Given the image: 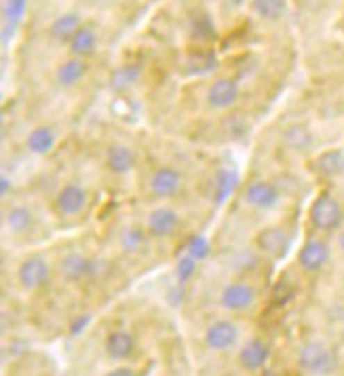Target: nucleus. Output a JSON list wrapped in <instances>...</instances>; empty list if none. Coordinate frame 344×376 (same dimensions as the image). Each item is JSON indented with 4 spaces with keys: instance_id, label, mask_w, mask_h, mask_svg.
Returning a JSON list of instances; mask_svg holds the SVG:
<instances>
[{
    "instance_id": "72a5a7b5",
    "label": "nucleus",
    "mask_w": 344,
    "mask_h": 376,
    "mask_svg": "<svg viewBox=\"0 0 344 376\" xmlns=\"http://www.w3.org/2000/svg\"><path fill=\"white\" fill-rule=\"evenodd\" d=\"M231 3H233V5H243L245 0H231Z\"/></svg>"
},
{
    "instance_id": "aec40b11",
    "label": "nucleus",
    "mask_w": 344,
    "mask_h": 376,
    "mask_svg": "<svg viewBox=\"0 0 344 376\" xmlns=\"http://www.w3.org/2000/svg\"><path fill=\"white\" fill-rule=\"evenodd\" d=\"M81 28V17L76 15V13H66V15H62V17H57L55 22H53V26H51V34L57 38V40H70L74 34H76V30Z\"/></svg>"
},
{
    "instance_id": "f8f14e48",
    "label": "nucleus",
    "mask_w": 344,
    "mask_h": 376,
    "mask_svg": "<svg viewBox=\"0 0 344 376\" xmlns=\"http://www.w3.org/2000/svg\"><path fill=\"white\" fill-rule=\"evenodd\" d=\"M313 172L321 178H338L344 174V150L329 148L313 161Z\"/></svg>"
},
{
    "instance_id": "4468645a",
    "label": "nucleus",
    "mask_w": 344,
    "mask_h": 376,
    "mask_svg": "<svg viewBox=\"0 0 344 376\" xmlns=\"http://www.w3.org/2000/svg\"><path fill=\"white\" fill-rule=\"evenodd\" d=\"M245 201L258 209H272L279 203V190L268 182H252L245 188Z\"/></svg>"
},
{
    "instance_id": "423d86ee",
    "label": "nucleus",
    "mask_w": 344,
    "mask_h": 376,
    "mask_svg": "<svg viewBox=\"0 0 344 376\" xmlns=\"http://www.w3.org/2000/svg\"><path fill=\"white\" fill-rule=\"evenodd\" d=\"M256 245L272 258H283L290 250V235L283 227H266L258 233Z\"/></svg>"
},
{
    "instance_id": "c756f323",
    "label": "nucleus",
    "mask_w": 344,
    "mask_h": 376,
    "mask_svg": "<svg viewBox=\"0 0 344 376\" xmlns=\"http://www.w3.org/2000/svg\"><path fill=\"white\" fill-rule=\"evenodd\" d=\"M188 252H190V256H193V258L201 260V258H205V256H207L209 245H207V241H205L203 237H195V239L190 241V245H188Z\"/></svg>"
},
{
    "instance_id": "6e6552de",
    "label": "nucleus",
    "mask_w": 344,
    "mask_h": 376,
    "mask_svg": "<svg viewBox=\"0 0 344 376\" xmlns=\"http://www.w3.org/2000/svg\"><path fill=\"white\" fill-rule=\"evenodd\" d=\"M239 338V328L233 324V321H215L211 324L205 332V343L209 349L213 351H224V349H231Z\"/></svg>"
},
{
    "instance_id": "9b49d317",
    "label": "nucleus",
    "mask_w": 344,
    "mask_h": 376,
    "mask_svg": "<svg viewBox=\"0 0 344 376\" xmlns=\"http://www.w3.org/2000/svg\"><path fill=\"white\" fill-rule=\"evenodd\" d=\"M49 273H51V268H49L47 260H42L38 256L28 258L19 266V284L24 290H36L49 279Z\"/></svg>"
},
{
    "instance_id": "cd10ccee",
    "label": "nucleus",
    "mask_w": 344,
    "mask_h": 376,
    "mask_svg": "<svg viewBox=\"0 0 344 376\" xmlns=\"http://www.w3.org/2000/svg\"><path fill=\"white\" fill-rule=\"evenodd\" d=\"M235 188V176L231 172H222L220 178H218V184H215V190H218V201H224L228 195L233 193Z\"/></svg>"
},
{
    "instance_id": "a878e982",
    "label": "nucleus",
    "mask_w": 344,
    "mask_h": 376,
    "mask_svg": "<svg viewBox=\"0 0 344 376\" xmlns=\"http://www.w3.org/2000/svg\"><path fill=\"white\" fill-rule=\"evenodd\" d=\"M138 76H140V68L138 66H123V68H119L117 72L112 74V87L117 89V91H121V89L129 87L131 83H136Z\"/></svg>"
},
{
    "instance_id": "7ed1b4c3",
    "label": "nucleus",
    "mask_w": 344,
    "mask_h": 376,
    "mask_svg": "<svg viewBox=\"0 0 344 376\" xmlns=\"http://www.w3.org/2000/svg\"><path fill=\"white\" fill-rule=\"evenodd\" d=\"M220 302L228 311H245L256 302V290L245 281L228 284L220 294Z\"/></svg>"
},
{
    "instance_id": "f03ea898",
    "label": "nucleus",
    "mask_w": 344,
    "mask_h": 376,
    "mask_svg": "<svg viewBox=\"0 0 344 376\" xmlns=\"http://www.w3.org/2000/svg\"><path fill=\"white\" fill-rule=\"evenodd\" d=\"M298 368L306 374H329L334 370V357L321 343H306L298 353Z\"/></svg>"
},
{
    "instance_id": "2eb2a0df",
    "label": "nucleus",
    "mask_w": 344,
    "mask_h": 376,
    "mask_svg": "<svg viewBox=\"0 0 344 376\" xmlns=\"http://www.w3.org/2000/svg\"><path fill=\"white\" fill-rule=\"evenodd\" d=\"M106 351L112 359H127L133 355L136 351V338L131 332L127 330H114L108 338H106Z\"/></svg>"
},
{
    "instance_id": "2f4dec72",
    "label": "nucleus",
    "mask_w": 344,
    "mask_h": 376,
    "mask_svg": "<svg viewBox=\"0 0 344 376\" xmlns=\"http://www.w3.org/2000/svg\"><path fill=\"white\" fill-rule=\"evenodd\" d=\"M112 374H133V370L131 368H117Z\"/></svg>"
},
{
    "instance_id": "39448f33",
    "label": "nucleus",
    "mask_w": 344,
    "mask_h": 376,
    "mask_svg": "<svg viewBox=\"0 0 344 376\" xmlns=\"http://www.w3.org/2000/svg\"><path fill=\"white\" fill-rule=\"evenodd\" d=\"M148 186L156 199H171V197H176L182 188V176L174 167H158L150 176Z\"/></svg>"
},
{
    "instance_id": "b1692460",
    "label": "nucleus",
    "mask_w": 344,
    "mask_h": 376,
    "mask_svg": "<svg viewBox=\"0 0 344 376\" xmlns=\"http://www.w3.org/2000/svg\"><path fill=\"white\" fill-rule=\"evenodd\" d=\"M254 11L262 19H281L288 11L285 0H254Z\"/></svg>"
},
{
    "instance_id": "6ab92c4d",
    "label": "nucleus",
    "mask_w": 344,
    "mask_h": 376,
    "mask_svg": "<svg viewBox=\"0 0 344 376\" xmlns=\"http://www.w3.org/2000/svg\"><path fill=\"white\" fill-rule=\"evenodd\" d=\"M85 72H87V66L83 60H68L57 68V83L62 87H72L85 76Z\"/></svg>"
},
{
    "instance_id": "7c9ffc66",
    "label": "nucleus",
    "mask_w": 344,
    "mask_h": 376,
    "mask_svg": "<svg viewBox=\"0 0 344 376\" xmlns=\"http://www.w3.org/2000/svg\"><path fill=\"white\" fill-rule=\"evenodd\" d=\"M9 186H11L9 178H7V176H3V180H0V190H3V195H7V193H9Z\"/></svg>"
},
{
    "instance_id": "dca6fc26",
    "label": "nucleus",
    "mask_w": 344,
    "mask_h": 376,
    "mask_svg": "<svg viewBox=\"0 0 344 376\" xmlns=\"http://www.w3.org/2000/svg\"><path fill=\"white\" fill-rule=\"evenodd\" d=\"M106 163H108V167H110L114 174L123 176V174H127V172L133 170L136 156H133L131 148H127V146H123V144H112V146L108 148V152H106Z\"/></svg>"
},
{
    "instance_id": "412c9836",
    "label": "nucleus",
    "mask_w": 344,
    "mask_h": 376,
    "mask_svg": "<svg viewBox=\"0 0 344 376\" xmlns=\"http://www.w3.org/2000/svg\"><path fill=\"white\" fill-rule=\"evenodd\" d=\"M5 222H7V227L13 233H24V231H28L34 224V213L28 207H24V205H15V207H11L7 211Z\"/></svg>"
},
{
    "instance_id": "f257e3e1",
    "label": "nucleus",
    "mask_w": 344,
    "mask_h": 376,
    "mask_svg": "<svg viewBox=\"0 0 344 376\" xmlns=\"http://www.w3.org/2000/svg\"><path fill=\"white\" fill-rule=\"evenodd\" d=\"M309 218L317 231H334L342 222V207L329 193H321L311 205Z\"/></svg>"
},
{
    "instance_id": "4be33fe9",
    "label": "nucleus",
    "mask_w": 344,
    "mask_h": 376,
    "mask_svg": "<svg viewBox=\"0 0 344 376\" xmlns=\"http://www.w3.org/2000/svg\"><path fill=\"white\" fill-rule=\"evenodd\" d=\"M70 49H72L74 56H79V58L91 56L93 49H95V32H93L91 28L81 26V28L76 30V34L70 38Z\"/></svg>"
},
{
    "instance_id": "ddd939ff",
    "label": "nucleus",
    "mask_w": 344,
    "mask_h": 376,
    "mask_svg": "<svg viewBox=\"0 0 344 376\" xmlns=\"http://www.w3.org/2000/svg\"><path fill=\"white\" fill-rule=\"evenodd\" d=\"M60 271H62V277H64L66 281L76 284V281L93 275V260L85 258V256L79 254V252H72V254H68V256L62 260V268H60Z\"/></svg>"
},
{
    "instance_id": "bb28decb",
    "label": "nucleus",
    "mask_w": 344,
    "mask_h": 376,
    "mask_svg": "<svg viewBox=\"0 0 344 376\" xmlns=\"http://www.w3.org/2000/svg\"><path fill=\"white\" fill-rule=\"evenodd\" d=\"M144 241H146V235H144L140 229H127V231L121 235V245H123V250L129 252V254L142 250Z\"/></svg>"
},
{
    "instance_id": "c85d7f7f",
    "label": "nucleus",
    "mask_w": 344,
    "mask_h": 376,
    "mask_svg": "<svg viewBox=\"0 0 344 376\" xmlns=\"http://www.w3.org/2000/svg\"><path fill=\"white\" fill-rule=\"evenodd\" d=\"M195 260H197V258H193L190 254L180 260V264H178V279H180L182 284H186V281L195 275Z\"/></svg>"
},
{
    "instance_id": "393cba45",
    "label": "nucleus",
    "mask_w": 344,
    "mask_h": 376,
    "mask_svg": "<svg viewBox=\"0 0 344 376\" xmlns=\"http://www.w3.org/2000/svg\"><path fill=\"white\" fill-rule=\"evenodd\" d=\"M26 5H28V0H7V5H5V40H9L11 30H15L22 15L26 13Z\"/></svg>"
},
{
    "instance_id": "5701e85b",
    "label": "nucleus",
    "mask_w": 344,
    "mask_h": 376,
    "mask_svg": "<svg viewBox=\"0 0 344 376\" xmlns=\"http://www.w3.org/2000/svg\"><path fill=\"white\" fill-rule=\"evenodd\" d=\"M55 146V133L49 127H36L28 136V148L36 154H44Z\"/></svg>"
},
{
    "instance_id": "473e14b6",
    "label": "nucleus",
    "mask_w": 344,
    "mask_h": 376,
    "mask_svg": "<svg viewBox=\"0 0 344 376\" xmlns=\"http://www.w3.org/2000/svg\"><path fill=\"white\" fill-rule=\"evenodd\" d=\"M338 243H340V247H342V252H344V231L340 233V237H338Z\"/></svg>"
},
{
    "instance_id": "20e7f679",
    "label": "nucleus",
    "mask_w": 344,
    "mask_h": 376,
    "mask_svg": "<svg viewBox=\"0 0 344 376\" xmlns=\"http://www.w3.org/2000/svg\"><path fill=\"white\" fill-rule=\"evenodd\" d=\"M87 203H89L87 190L79 184L64 186L55 197V207L62 216H79L81 211H85Z\"/></svg>"
},
{
    "instance_id": "1a4fd4ad",
    "label": "nucleus",
    "mask_w": 344,
    "mask_h": 376,
    "mask_svg": "<svg viewBox=\"0 0 344 376\" xmlns=\"http://www.w3.org/2000/svg\"><path fill=\"white\" fill-rule=\"evenodd\" d=\"M237 99H239V87L231 79H218L207 89V101L218 111L231 108V106L237 104Z\"/></svg>"
},
{
    "instance_id": "f3484780",
    "label": "nucleus",
    "mask_w": 344,
    "mask_h": 376,
    "mask_svg": "<svg viewBox=\"0 0 344 376\" xmlns=\"http://www.w3.org/2000/svg\"><path fill=\"white\" fill-rule=\"evenodd\" d=\"M266 359H268V347L262 341H249L239 353V363L245 370H258L266 363Z\"/></svg>"
},
{
    "instance_id": "9d476101",
    "label": "nucleus",
    "mask_w": 344,
    "mask_h": 376,
    "mask_svg": "<svg viewBox=\"0 0 344 376\" xmlns=\"http://www.w3.org/2000/svg\"><path fill=\"white\" fill-rule=\"evenodd\" d=\"M329 260V245L323 239H309L298 254V262L304 271H319Z\"/></svg>"
},
{
    "instance_id": "a211bd4d",
    "label": "nucleus",
    "mask_w": 344,
    "mask_h": 376,
    "mask_svg": "<svg viewBox=\"0 0 344 376\" xmlns=\"http://www.w3.org/2000/svg\"><path fill=\"white\" fill-rule=\"evenodd\" d=\"M283 144L292 148V150H304L311 146L313 142V133L309 131L306 125H300V123H294L290 127H285L283 129V136H281Z\"/></svg>"
},
{
    "instance_id": "0eeeda50",
    "label": "nucleus",
    "mask_w": 344,
    "mask_h": 376,
    "mask_svg": "<svg viewBox=\"0 0 344 376\" xmlns=\"http://www.w3.org/2000/svg\"><path fill=\"white\" fill-rule=\"evenodd\" d=\"M148 233L152 237H169L180 227V213L171 207H156L148 213Z\"/></svg>"
}]
</instances>
